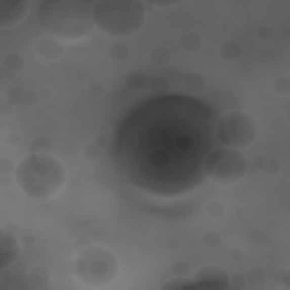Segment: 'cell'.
<instances>
[{"label": "cell", "mask_w": 290, "mask_h": 290, "mask_svg": "<svg viewBox=\"0 0 290 290\" xmlns=\"http://www.w3.org/2000/svg\"><path fill=\"white\" fill-rule=\"evenodd\" d=\"M215 112L184 96L156 97L123 120L116 137L117 161L131 182L152 194L174 196L201 184L213 149Z\"/></svg>", "instance_id": "1"}, {"label": "cell", "mask_w": 290, "mask_h": 290, "mask_svg": "<svg viewBox=\"0 0 290 290\" xmlns=\"http://www.w3.org/2000/svg\"><path fill=\"white\" fill-rule=\"evenodd\" d=\"M94 3L85 0H52L42 2L39 23L42 30L61 40L75 41L87 36L94 26Z\"/></svg>", "instance_id": "2"}, {"label": "cell", "mask_w": 290, "mask_h": 290, "mask_svg": "<svg viewBox=\"0 0 290 290\" xmlns=\"http://www.w3.org/2000/svg\"><path fill=\"white\" fill-rule=\"evenodd\" d=\"M15 180L21 191L33 199H47L59 193L66 182L64 164L49 153H33L15 169Z\"/></svg>", "instance_id": "3"}, {"label": "cell", "mask_w": 290, "mask_h": 290, "mask_svg": "<svg viewBox=\"0 0 290 290\" xmlns=\"http://www.w3.org/2000/svg\"><path fill=\"white\" fill-rule=\"evenodd\" d=\"M92 20L104 34L132 36L140 32L146 21L145 5L135 0H100L93 5Z\"/></svg>", "instance_id": "4"}, {"label": "cell", "mask_w": 290, "mask_h": 290, "mask_svg": "<svg viewBox=\"0 0 290 290\" xmlns=\"http://www.w3.org/2000/svg\"><path fill=\"white\" fill-rule=\"evenodd\" d=\"M76 279L91 288L111 284L119 273V262L110 250L101 246H88L79 252L73 263Z\"/></svg>", "instance_id": "5"}, {"label": "cell", "mask_w": 290, "mask_h": 290, "mask_svg": "<svg viewBox=\"0 0 290 290\" xmlns=\"http://www.w3.org/2000/svg\"><path fill=\"white\" fill-rule=\"evenodd\" d=\"M248 162L240 150L231 147H213L204 160L205 177L221 186H230L245 177Z\"/></svg>", "instance_id": "6"}, {"label": "cell", "mask_w": 290, "mask_h": 290, "mask_svg": "<svg viewBox=\"0 0 290 290\" xmlns=\"http://www.w3.org/2000/svg\"><path fill=\"white\" fill-rule=\"evenodd\" d=\"M260 128L255 118L244 111H231L223 115L216 125V136L222 146L244 150L253 145Z\"/></svg>", "instance_id": "7"}, {"label": "cell", "mask_w": 290, "mask_h": 290, "mask_svg": "<svg viewBox=\"0 0 290 290\" xmlns=\"http://www.w3.org/2000/svg\"><path fill=\"white\" fill-rule=\"evenodd\" d=\"M195 289H227L229 287V277L221 268L215 265L204 266L193 280Z\"/></svg>", "instance_id": "8"}, {"label": "cell", "mask_w": 290, "mask_h": 290, "mask_svg": "<svg viewBox=\"0 0 290 290\" xmlns=\"http://www.w3.org/2000/svg\"><path fill=\"white\" fill-rule=\"evenodd\" d=\"M30 7L26 0H0V26L14 27L24 20Z\"/></svg>", "instance_id": "9"}, {"label": "cell", "mask_w": 290, "mask_h": 290, "mask_svg": "<svg viewBox=\"0 0 290 290\" xmlns=\"http://www.w3.org/2000/svg\"><path fill=\"white\" fill-rule=\"evenodd\" d=\"M18 240L11 230H2L0 237V268L6 269L18 258Z\"/></svg>", "instance_id": "10"}, {"label": "cell", "mask_w": 290, "mask_h": 290, "mask_svg": "<svg viewBox=\"0 0 290 290\" xmlns=\"http://www.w3.org/2000/svg\"><path fill=\"white\" fill-rule=\"evenodd\" d=\"M35 50L42 59L54 61L59 59L64 54V48L60 42L54 37L42 39L36 44Z\"/></svg>", "instance_id": "11"}, {"label": "cell", "mask_w": 290, "mask_h": 290, "mask_svg": "<svg viewBox=\"0 0 290 290\" xmlns=\"http://www.w3.org/2000/svg\"><path fill=\"white\" fill-rule=\"evenodd\" d=\"M180 45L187 51H195L199 49L203 45L202 35L196 32H189L184 34L180 39Z\"/></svg>", "instance_id": "12"}, {"label": "cell", "mask_w": 290, "mask_h": 290, "mask_svg": "<svg viewBox=\"0 0 290 290\" xmlns=\"http://www.w3.org/2000/svg\"><path fill=\"white\" fill-rule=\"evenodd\" d=\"M184 84H185V87L187 88V90H189V91L198 92V91H202V90L205 88L206 79L202 74L191 73L185 77Z\"/></svg>", "instance_id": "13"}, {"label": "cell", "mask_w": 290, "mask_h": 290, "mask_svg": "<svg viewBox=\"0 0 290 290\" xmlns=\"http://www.w3.org/2000/svg\"><path fill=\"white\" fill-rule=\"evenodd\" d=\"M150 59L156 66L168 65L171 60V52L165 47H156L151 51Z\"/></svg>", "instance_id": "14"}, {"label": "cell", "mask_w": 290, "mask_h": 290, "mask_svg": "<svg viewBox=\"0 0 290 290\" xmlns=\"http://www.w3.org/2000/svg\"><path fill=\"white\" fill-rule=\"evenodd\" d=\"M24 59L22 58L21 56H18L16 54L8 55L6 58L3 61V68L8 70L13 74H16L17 72H21L24 67Z\"/></svg>", "instance_id": "15"}, {"label": "cell", "mask_w": 290, "mask_h": 290, "mask_svg": "<svg viewBox=\"0 0 290 290\" xmlns=\"http://www.w3.org/2000/svg\"><path fill=\"white\" fill-rule=\"evenodd\" d=\"M125 82L132 89H139L144 87L146 83L145 74L139 69H133L125 76Z\"/></svg>", "instance_id": "16"}, {"label": "cell", "mask_w": 290, "mask_h": 290, "mask_svg": "<svg viewBox=\"0 0 290 290\" xmlns=\"http://www.w3.org/2000/svg\"><path fill=\"white\" fill-rule=\"evenodd\" d=\"M108 54L110 58L115 61H123L126 60L131 55V49L128 46L119 42V44H113L108 50Z\"/></svg>", "instance_id": "17"}, {"label": "cell", "mask_w": 290, "mask_h": 290, "mask_svg": "<svg viewBox=\"0 0 290 290\" xmlns=\"http://www.w3.org/2000/svg\"><path fill=\"white\" fill-rule=\"evenodd\" d=\"M220 52L222 57H225L227 59H236L240 57L241 55V47L238 44V42L236 41H228L226 44H223L221 46V49Z\"/></svg>", "instance_id": "18"}, {"label": "cell", "mask_w": 290, "mask_h": 290, "mask_svg": "<svg viewBox=\"0 0 290 290\" xmlns=\"http://www.w3.org/2000/svg\"><path fill=\"white\" fill-rule=\"evenodd\" d=\"M50 271L44 265L35 266L34 269L31 270L30 272V279L32 282L36 284H44L47 283L50 280Z\"/></svg>", "instance_id": "19"}, {"label": "cell", "mask_w": 290, "mask_h": 290, "mask_svg": "<svg viewBox=\"0 0 290 290\" xmlns=\"http://www.w3.org/2000/svg\"><path fill=\"white\" fill-rule=\"evenodd\" d=\"M31 149L34 153H49L52 150V141L48 136H39L33 141Z\"/></svg>", "instance_id": "20"}, {"label": "cell", "mask_w": 290, "mask_h": 290, "mask_svg": "<svg viewBox=\"0 0 290 290\" xmlns=\"http://www.w3.org/2000/svg\"><path fill=\"white\" fill-rule=\"evenodd\" d=\"M152 91H153L158 97H163L170 90V82L167 78L156 77L150 85Z\"/></svg>", "instance_id": "21"}, {"label": "cell", "mask_w": 290, "mask_h": 290, "mask_svg": "<svg viewBox=\"0 0 290 290\" xmlns=\"http://www.w3.org/2000/svg\"><path fill=\"white\" fill-rule=\"evenodd\" d=\"M162 289H195V284L191 279L179 277L175 280H171L167 284H164Z\"/></svg>", "instance_id": "22"}, {"label": "cell", "mask_w": 290, "mask_h": 290, "mask_svg": "<svg viewBox=\"0 0 290 290\" xmlns=\"http://www.w3.org/2000/svg\"><path fill=\"white\" fill-rule=\"evenodd\" d=\"M25 92H23L22 89L14 88L7 93V102L12 106H18V104L24 103Z\"/></svg>", "instance_id": "23"}, {"label": "cell", "mask_w": 290, "mask_h": 290, "mask_svg": "<svg viewBox=\"0 0 290 290\" xmlns=\"http://www.w3.org/2000/svg\"><path fill=\"white\" fill-rule=\"evenodd\" d=\"M225 205L220 201H213L206 206V213L213 219H218L225 215Z\"/></svg>", "instance_id": "24"}, {"label": "cell", "mask_w": 290, "mask_h": 290, "mask_svg": "<svg viewBox=\"0 0 290 290\" xmlns=\"http://www.w3.org/2000/svg\"><path fill=\"white\" fill-rule=\"evenodd\" d=\"M274 91L278 94H281V96H288L290 92V80L286 76H282V77H279L278 79L274 80L273 84Z\"/></svg>", "instance_id": "25"}, {"label": "cell", "mask_w": 290, "mask_h": 290, "mask_svg": "<svg viewBox=\"0 0 290 290\" xmlns=\"http://www.w3.org/2000/svg\"><path fill=\"white\" fill-rule=\"evenodd\" d=\"M247 280L253 284L264 282L265 280L264 271L260 268H253L248 270V272H247Z\"/></svg>", "instance_id": "26"}, {"label": "cell", "mask_w": 290, "mask_h": 290, "mask_svg": "<svg viewBox=\"0 0 290 290\" xmlns=\"http://www.w3.org/2000/svg\"><path fill=\"white\" fill-rule=\"evenodd\" d=\"M203 242L208 247H210V248H216V247L221 244V236L215 231H210L204 235Z\"/></svg>", "instance_id": "27"}, {"label": "cell", "mask_w": 290, "mask_h": 290, "mask_svg": "<svg viewBox=\"0 0 290 290\" xmlns=\"http://www.w3.org/2000/svg\"><path fill=\"white\" fill-rule=\"evenodd\" d=\"M83 155L89 160H94L98 159L100 155H101V149L100 146H98L96 143L94 144H88L84 147L83 150Z\"/></svg>", "instance_id": "28"}, {"label": "cell", "mask_w": 290, "mask_h": 290, "mask_svg": "<svg viewBox=\"0 0 290 290\" xmlns=\"http://www.w3.org/2000/svg\"><path fill=\"white\" fill-rule=\"evenodd\" d=\"M189 265L185 261H178L173 266V272L177 274L178 277H185V275L189 273Z\"/></svg>", "instance_id": "29"}, {"label": "cell", "mask_w": 290, "mask_h": 290, "mask_svg": "<svg viewBox=\"0 0 290 290\" xmlns=\"http://www.w3.org/2000/svg\"><path fill=\"white\" fill-rule=\"evenodd\" d=\"M258 36L260 37L261 40H270L273 37V30L268 25H263V26H260L259 30H258Z\"/></svg>", "instance_id": "30"}, {"label": "cell", "mask_w": 290, "mask_h": 290, "mask_svg": "<svg viewBox=\"0 0 290 290\" xmlns=\"http://www.w3.org/2000/svg\"><path fill=\"white\" fill-rule=\"evenodd\" d=\"M89 97H91L93 99H99L102 98L104 94V89L100 84H93L88 90Z\"/></svg>", "instance_id": "31"}, {"label": "cell", "mask_w": 290, "mask_h": 290, "mask_svg": "<svg viewBox=\"0 0 290 290\" xmlns=\"http://www.w3.org/2000/svg\"><path fill=\"white\" fill-rule=\"evenodd\" d=\"M145 4L150 5V6L160 7V8H167L171 6H176V5L180 4V2H146Z\"/></svg>", "instance_id": "32"}, {"label": "cell", "mask_w": 290, "mask_h": 290, "mask_svg": "<svg viewBox=\"0 0 290 290\" xmlns=\"http://www.w3.org/2000/svg\"><path fill=\"white\" fill-rule=\"evenodd\" d=\"M24 103L27 104V106H34L35 103H37V96H36V93L32 92V91L25 92Z\"/></svg>", "instance_id": "33"}, {"label": "cell", "mask_w": 290, "mask_h": 290, "mask_svg": "<svg viewBox=\"0 0 290 290\" xmlns=\"http://www.w3.org/2000/svg\"><path fill=\"white\" fill-rule=\"evenodd\" d=\"M8 162H9V159L2 158V163H0V165H2V173L3 174H8V173H11V171H13L14 163L8 165L7 164Z\"/></svg>", "instance_id": "34"}]
</instances>
